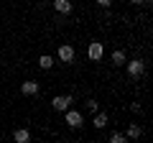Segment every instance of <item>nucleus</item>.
Masks as SVG:
<instances>
[{"label":"nucleus","instance_id":"1","mask_svg":"<svg viewBox=\"0 0 153 143\" xmlns=\"http://www.w3.org/2000/svg\"><path fill=\"white\" fill-rule=\"evenodd\" d=\"M125 66H128V74H130L133 79L143 77V72H146V64H143L140 59H133V61H125Z\"/></svg>","mask_w":153,"mask_h":143},{"label":"nucleus","instance_id":"2","mask_svg":"<svg viewBox=\"0 0 153 143\" xmlns=\"http://www.w3.org/2000/svg\"><path fill=\"white\" fill-rule=\"evenodd\" d=\"M64 112H66V125H71V128L82 125V112L79 110H64Z\"/></svg>","mask_w":153,"mask_h":143},{"label":"nucleus","instance_id":"3","mask_svg":"<svg viewBox=\"0 0 153 143\" xmlns=\"http://www.w3.org/2000/svg\"><path fill=\"white\" fill-rule=\"evenodd\" d=\"M69 105H71V95H59V97H54V107L59 112L69 110Z\"/></svg>","mask_w":153,"mask_h":143},{"label":"nucleus","instance_id":"4","mask_svg":"<svg viewBox=\"0 0 153 143\" xmlns=\"http://www.w3.org/2000/svg\"><path fill=\"white\" fill-rule=\"evenodd\" d=\"M102 54H105L102 44H97V41H94V44H89V49H87V56H89L92 61H100V59H102Z\"/></svg>","mask_w":153,"mask_h":143},{"label":"nucleus","instance_id":"5","mask_svg":"<svg viewBox=\"0 0 153 143\" xmlns=\"http://www.w3.org/2000/svg\"><path fill=\"white\" fill-rule=\"evenodd\" d=\"M59 59H61V61H71V59H74V49H71L69 44L59 46Z\"/></svg>","mask_w":153,"mask_h":143},{"label":"nucleus","instance_id":"6","mask_svg":"<svg viewBox=\"0 0 153 143\" xmlns=\"http://www.w3.org/2000/svg\"><path fill=\"white\" fill-rule=\"evenodd\" d=\"M21 92H23V95H38V82H33V79L23 82V84H21Z\"/></svg>","mask_w":153,"mask_h":143},{"label":"nucleus","instance_id":"7","mask_svg":"<svg viewBox=\"0 0 153 143\" xmlns=\"http://www.w3.org/2000/svg\"><path fill=\"white\" fill-rule=\"evenodd\" d=\"M125 61H128V56H125V51H123V49H115V51H112V64L125 66Z\"/></svg>","mask_w":153,"mask_h":143},{"label":"nucleus","instance_id":"8","mask_svg":"<svg viewBox=\"0 0 153 143\" xmlns=\"http://www.w3.org/2000/svg\"><path fill=\"white\" fill-rule=\"evenodd\" d=\"M92 125H94V128H105V125H107V112H94Z\"/></svg>","mask_w":153,"mask_h":143},{"label":"nucleus","instance_id":"9","mask_svg":"<svg viewBox=\"0 0 153 143\" xmlns=\"http://www.w3.org/2000/svg\"><path fill=\"white\" fill-rule=\"evenodd\" d=\"M54 8L59 13H71V3L69 0H54Z\"/></svg>","mask_w":153,"mask_h":143},{"label":"nucleus","instance_id":"10","mask_svg":"<svg viewBox=\"0 0 153 143\" xmlns=\"http://www.w3.org/2000/svg\"><path fill=\"white\" fill-rule=\"evenodd\" d=\"M13 136H16V141H18V143H28V141H31V133H28L26 128H18Z\"/></svg>","mask_w":153,"mask_h":143},{"label":"nucleus","instance_id":"11","mask_svg":"<svg viewBox=\"0 0 153 143\" xmlns=\"http://www.w3.org/2000/svg\"><path fill=\"white\" fill-rule=\"evenodd\" d=\"M140 136H143V128H140V125H128L125 138H140Z\"/></svg>","mask_w":153,"mask_h":143},{"label":"nucleus","instance_id":"12","mask_svg":"<svg viewBox=\"0 0 153 143\" xmlns=\"http://www.w3.org/2000/svg\"><path fill=\"white\" fill-rule=\"evenodd\" d=\"M38 66H41V69H51V66H54V56L44 54L41 59H38Z\"/></svg>","mask_w":153,"mask_h":143},{"label":"nucleus","instance_id":"13","mask_svg":"<svg viewBox=\"0 0 153 143\" xmlns=\"http://www.w3.org/2000/svg\"><path fill=\"white\" fill-rule=\"evenodd\" d=\"M128 141V138H125V133H117V130H115V133H110V143H125Z\"/></svg>","mask_w":153,"mask_h":143},{"label":"nucleus","instance_id":"14","mask_svg":"<svg viewBox=\"0 0 153 143\" xmlns=\"http://www.w3.org/2000/svg\"><path fill=\"white\" fill-rule=\"evenodd\" d=\"M89 112H97V100H87V105H84Z\"/></svg>","mask_w":153,"mask_h":143},{"label":"nucleus","instance_id":"15","mask_svg":"<svg viewBox=\"0 0 153 143\" xmlns=\"http://www.w3.org/2000/svg\"><path fill=\"white\" fill-rule=\"evenodd\" d=\"M110 3H112V0H97V5H102V8H107Z\"/></svg>","mask_w":153,"mask_h":143},{"label":"nucleus","instance_id":"16","mask_svg":"<svg viewBox=\"0 0 153 143\" xmlns=\"http://www.w3.org/2000/svg\"><path fill=\"white\" fill-rule=\"evenodd\" d=\"M130 3H135V5H146L148 0H130Z\"/></svg>","mask_w":153,"mask_h":143}]
</instances>
